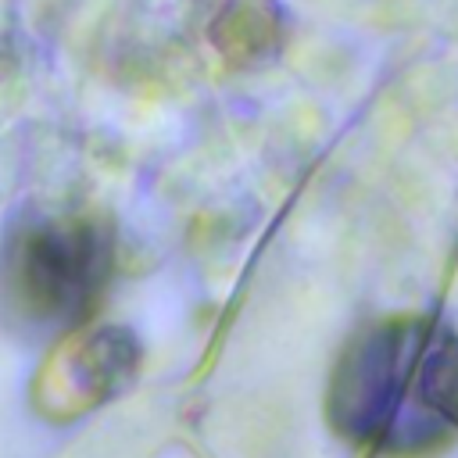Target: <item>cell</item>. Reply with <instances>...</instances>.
Here are the masks:
<instances>
[{"mask_svg": "<svg viewBox=\"0 0 458 458\" xmlns=\"http://www.w3.org/2000/svg\"><path fill=\"white\" fill-rule=\"evenodd\" d=\"M329 422L383 458H433L458 444V333L433 315H386L344 347Z\"/></svg>", "mask_w": 458, "mask_h": 458, "instance_id": "1", "label": "cell"}, {"mask_svg": "<svg viewBox=\"0 0 458 458\" xmlns=\"http://www.w3.org/2000/svg\"><path fill=\"white\" fill-rule=\"evenodd\" d=\"M111 265L114 243L104 225L86 215L32 211L0 250L4 304L32 329H72L104 297Z\"/></svg>", "mask_w": 458, "mask_h": 458, "instance_id": "2", "label": "cell"}]
</instances>
